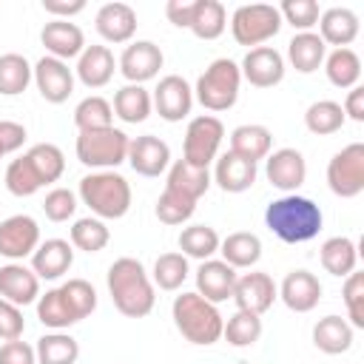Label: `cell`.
Instances as JSON below:
<instances>
[{
    "label": "cell",
    "mask_w": 364,
    "mask_h": 364,
    "mask_svg": "<svg viewBox=\"0 0 364 364\" xmlns=\"http://www.w3.org/2000/svg\"><path fill=\"white\" fill-rule=\"evenodd\" d=\"M321 208L299 193H284L273 199L264 210V225L284 242V245H304L318 236L321 230Z\"/></svg>",
    "instance_id": "1"
},
{
    "label": "cell",
    "mask_w": 364,
    "mask_h": 364,
    "mask_svg": "<svg viewBox=\"0 0 364 364\" xmlns=\"http://www.w3.org/2000/svg\"><path fill=\"white\" fill-rule=\"evenodd\" d=\"M108 293L114 307L128 318H142L154 310V282L145 273L142 262L134 256H119L108 267Z\"/></svg>",
    "instance_id": "2"
},
{
    "label": "cell",
    "mask_w": 364,
    "mask_h": 364,
    "mask_svg": "<svg viewBox=\"0 0 364 364\" xmlns=\"http://www.w3.org/2000/svg\"><path fill=\"white\" fill-rule=\"evenodd\" d=\"M171 316H173L176 330L191 344L208 347V344H216L222 338V327H225L222 313L216 310V304H210L199 293H182V296H176L173 304H171Z\"/></svg>",
    "instance_id": "3"
},
{
    "label": "cell",
    "mask_w": 364,
    "mask_h": 364,
    "mask_svg": "<svg viewBox=\"0 0 364 364\" xmlns=\"http://www.w3.org/2000/svg\"><path fill=\"white\" fill-rule=\"evenodd\" d=\"M80 199L97 219H122L131 208V185L117 171H94L80 179Z\"/></svg>",
    "instance_id": "4"
},
{
    "label": "cell",
    "mask_w": 364,
    "mask_h": 364,
    "mask_svg": "<svg viewBox=\"0 0 364 364\" xmlns=\"http://www.w3.org/2000/svg\"><path fill=\"white\" fill-rule=\"evenodd\" d=\"M239 85H242V71L233 60L219 57L213 60L196 80V100L208 111H228L239 100Z\"/></svg>",
    "instance_id": "5"
},
{
    "label": "cell",
    "mask_w": 364,
    "mask_h": 364,
    "mask_svg": "<svg viewBox=\"0 0 364 364\" xmlns=\"http://www.w3.org/2000/svg\"><path fill=\"white\" fill-rule=\"evenodd\" d=\"M128 134L119 128H100V131H80L77 136V159L97 171H114L128 159Z\"/></svg>",
    "instance_id": "6"
},
{
    "label": "cell",
    "mask_w": 364,
    "mask_h": 364,
    "mask_svg": "<svg viewBox=\"0 0 364 364\" xmlns=\"http://www.w3.org/2000/svg\"><path fill=\"white\" fill-rule=\"evenodd\" d=\"M282 28V14L276 6L270 3H247V6H239L230 17V31H233V40L239 46H253L259 48L262 43H267L270 37H276Z\"/></svg>",
    "instance_id": "7"
},
{
    "label": "cell",
    "mask_w": 364,
    "mask_h": 364,
    "mask_svg": "<svg viewBox=\"0 0 364 364\" xmlns=\"http://www.w3.org/2000/svg\"><path fill=\"white\" fill-rule=\"evenodd\" d=\"M225 139V125L219 117H210V114H202V117H193L188 122V131H185V154L182 159L196 165V168H208L216 156H219V145Z\"/></svg>",
    "instance_id": "8"
},
{
    "label": "cell",
    "mask_w": 364,
    "mask_h": 364,
    "mask_svg": "<svg viewBox=\"0 0 364 364\" xmlns=\"http://www.w3.org/2000/svg\"><path fill=\"white\" fill-rule=\"evenodd\" d=\"M327 185L336 196L353 199L364 191V145L350 142L327 162Z\"/></svg>",
    "instance_id": "9"
},
{
    "label": "cell",
    "mask_w": 364,
    "mask_h": 364,
    "mask_svg": "<svg viewBox=\"0 0 364 364\" xmlns=\"http://www.w3.org/2000/svg\"><path fill=\"white\" fill-rule=\"evenodd\" d=\"M31 80L40 91V97L51 105H60L71 97L74 91V71L68 68V63L57 60V57H40L34 65H31Z\"/></svg>",
    "instance_id": "10"
},
{
    "label": "cell",
    "mask_w": 364,
    "mask_h": 364,
    "mask_svg": "<svg viewBox=\"0 0 364 364\" xmlns=\"http://www.w3.org/2000/svg\"><path fill=\"white\" fill-rule=\"evenodd\" d=\"M40 245V225L26 216V213H14L9 219L0 222V256L20 262L26 256H31Z\"/></svg>",
    "instance_id": "11"
},
{
    "label": "cell",
    "mask_w": 364,
    "mask_h": 364,
    "mask_svg": "<svg viewBox=\"0 0 364 364\" xmlns=\"http://www.w3.org/2000/svg\"><path fill=\"white\" fill-rule=\"evenodd\" d=\"M279 296V287L273 282V276L262 273V270H253V273H245V276H236V284H233V293L230 299L236 301L239 310H247V313H267L273 307Z\"/></svg>",
    "instance_id": "12"
},
{
    "label": "cell",
    "mask_w": 364,
    "mask_h": 364,
    "mask_svg": "<svg viewBox=\"0 0 364 364\" xmlns=\"http://www.w3.org/2000/svg\"><path fill=\"white\" fill-rule=\"evenodd\" d=\"M165 57L162 48L151 40H136L131 46H125V51L119 54V71L131 85H142L148 80H154L162 68Z\"/></svg>",
    "instance_id": "13"
},
{
    "label": "cell",
    "mask_w": 364,
    "mask_h": 364,
    "mask_svg": "<svg viewBox=\"0 0 364 364\" xmlns=\"http://www.w3.org/2000/svg\"><path fill=\"white\" fill-rule=\"evenodd\" d=\"M156 114L165 119V122H179L191 114V105H193V91L191 85L185 82V77L179 74H168L159 80V85L154 88V97H151Z\"/></svg>",
    "instance_id": "14"
},
{
    "label": "cell",
    "mask_w": 364,
    "mask_h": 364,
    "mask_svg": "<svg viewBox=\"0 0 364 364\" xmlns=\"http://www.w3.org/2000/svg\"><path fill=\"white\" fill-rule=\"evenodd\" d=\"M264 176H267V182L276 191L296 193V188H301L304 179H307V162H304L301 151H296V148H279V151L267 154Z\"/></svg>",
    "instance_id": "15"
},
{
    "label": "cell",
    "mask_w": 364,
    "mask_h": 364,
    "mask_svg": "<svg viewBox=\"0 0 364 364\" xmlns=\"http://www.w3.org/2000/svg\"><path fill=\"white\" fill-rule=\"evenodd\" d=\"M242 77L256 85V88H273L284 80V57L270 48V46H259V48H250L239 65Z\"/></svg>",
    "instance_id": "16"
},
{
    "label": "cell",
    "mask_w": 364,
    "mask_h": 364,
    "mask_svg": "<svg viewBox=\"0 0 364 364\" xmlns=\"http://www.w3.org/2000/svg\"><path fill=\"white\" fill-rule=\"evenodd\" d=\"M139 176H159L168 171L171 165V148L165 139L154 136V134H142L136 139H131L128 145V159H125Z\"/></svg>",
    "instance_id": "17"
},
{
    "label": "cell",
    "mask_w": 364,
    "mask_h": 364,
    "mask_svg": "<svg viewBox=\"0 0 364 364\" xmlns=\"http://www.w3.org/2000/svg\"><path fill=\"white\" fill-rule=\"evenodd\" d=\"M40 43L46 46L48 57H57V60H71V57H80L82 48H85V34L77 23L71 20H51L43 26L40 31Z\"/></svg>",
    "instance_id": "18"
},
{
    "label": "cell",
    "mask_w": 364,
    "mask_h": 364,
    "mask_svg": "<svg viewBox=\"0 0 364 364\" xmlns=\"http://www.w3.org/2000/svg\"><path fill=\"white\" fill-rule=\"evenodd\" d=\"M279 299L293 313H310L321 301V282L310 270H290L279 287Z\"/></svg>",
    "instance_id": "19"
},
{
    "label": "cell",
    "mask_w": 364,
    "mask_h": 364,
    "mask_svg": "<svg viewBox=\"0 0 364 364\" xmlns=\"http://www.w3.org/2000/svg\"><path fill=\"white\" fill-rule=\"evenodd\" d=\"M40 296V279L31 267L20 264V262H9L0 267V299L26 307L31 301H37Z\"/></svg>",
    "instance_id": "20"
},
{
    "label": "cell",
    "mask_w": 364,
    "mask_h": 364,
    "mask_svg": "<svg viewBox=\"0 0 364 364\" xmlns=\"http://www.w3.org/2000/svg\"><path fill=\"white\" fill-rule=\"evenodd\" d=\"M233 284H236V270L222 259H205L196 270V293L210 304L228 301L233 293Z\"/></svg>",
    "instance_id": "21"
},
{
    "label": "cell",
    "mask_w": 364,
    "mask_h": 364,
    "mask_svg": "<svg viewBox=\"0 0 364 364\" xmlns=\"http://www.w3.org/2000/svg\"><path fill=\"white\" fill-rule=\"evenodd\" d=\"M94 26L105 43H128L136 31V11L128 3H105L100 6Z\"/></svg>",
    "instance_id": "22"
},
{
    "label": "cell",
    "mask_w": 364,
    "mask_h": 364,
    "mask_svg": "<svg viewBox=\"0 0 364 364\" xmlns=\"http://www.w3.org/2000/svg\"><path fill=\"white\" fill-rule=\"evenodd\" d=\"M71 264H74V247L65 239H46L31 253V270L37 273V279H48V282L60 279L63 273H68Z\"/></svg>",
    "instance_id": "23"
},
{
    "label": "cell",
    "mask_w": 364,
    "mask_h": 364,
    "mask_svg": "<svg viewBox=\"0 0 364 364\" xmlns=\"http://www.w3.org/2000/svg\"><path fill=\"white\" fill-rule=\"evenodd\" d=\"M316 26L321 28V34H318L321 43L324 46H336V48H347L358 37V28H361L358 14L353 9H344V6H333V9L321 11Z\"/></svg>",
    "instance_id": "24"
},
{
    "label": "cell",
    "mask_w": 364,
    "mask_h": 364,
    "mask_svg": "<svg viewBox=\"0 0 364 364\" xmlns=\"http://www.w3.org/2000/svg\"><path fill=\"white\" fill-rule=\"evenodd\" d=\"M114 68H117V63H114V54L108 46H85L74 71L85 88H102L111 82Z\"/></svg>",
    "instance_id": "25"
},
{
    "label": "cell",
    "mask_w": 364,
    "mask_h": 364,
    "mask_svg": "<svg viewBox=\"0 0 364 364\" xmlns=\"http://www.w3.org/2000/svg\"><path fill=\"white\" fill-rule=\"evenodd\" d=\"M213 179H216V185H219L225 193H245V191H250L253 182H256V165L228 151V154L216 156Z\"/></svg>",
    "instance_id": "26"
},
{
    "label": "cell",
    "mask_w": 364,
    "mask_h": 364,
    "mask_svg": "<svg viewBox=\"0 0 364 364\" xmlns=\"http://www.w3.org/2000/svg\"><path fill=\"white\" fill-rule=\"evenodd\" d=\"M168 191L191 199V202H199V196L208 193L210 188V171L208 168H196L185 159H176L171 168H168V182H165Z\"/></svg>",
    "instance_id": "27"
},
{
    "label": "cell",
    "mask_w": 364,
    "mask_h": 364,
    "mask_svg": "<svg viewBox=\"0 0 364 364\" xmlns=\"http://www.w3.org/2000/svg\"><path fill=\"white\" fill-rule=\"evenodd\" d=\"M270 148H273V134L264 125L250 122V125H239L230 131V154H236L253 165L259 159H267Z\"/></svg>",
    "instance_id": "28"
},
{
    "label": "cell",
    "mask_w": 364,
    "mask_h": 364,
    "mask_svg": "<svg viewBox=\"0 0 364 364\" xmlns=\"http://www.w3.org/2000/svg\"><path fill=\"white\" fill-rule=\"evenodd\" d=\"M313 344L324 355H341L353 347V327L341 316H324L313 327Z\"/></svg>",
    "instance_id": "29"
},
{
    "label": "cell",
    "mask_w": 364,
    "mask_h": 364,
    "mask_svg": "<svg viewBox=\"0 0 364 364\" xmlns=\"http://www.w3.org/2000/svg\"><path fill=\"white\" fill-rule=\"evenodd\" d=\"M327 57V46L321 43V37L316 31H299L290 43H287V60L299 74H313L318 71V65Z\"/></svg>",
    "instance_id": "30"
},
{
    "label": "cell",
    "mask_w": 364,
    "mask_h": 364,
    "mask_svg": "<svg viewBox=\"0 0 364 364\" xmlns=\"http://www.w3.org/2000/svg\"><path fill=\"white\" fill-rule=\"evenodd\" d=\"M219 253H222V262L230 264L233 270L253 267L262 259V239L250 230H236L219 242Z\"/></svg>",
    "instance_id": "31"
},
{
    "label": "cell",
    "mask_w": 364,
    "mask_h": 364,
    "mask_svg": "<svg viewBox=\"0 0 364 364\" xmlns=\"http://www.w3.org/2000/svg\"><path fill=\"white\" fill-rule=\"evenodd\" d=\"M318 259H321V267H324L330 276L347 279L350 273H355L358 247H355V242L347 239V236H330V239L321 245Z\"/></svg>",
    "instance_id": "32"
},
{
    "label": "cell",
    "mask_w": 364,
    "mask_h": 364,
    "mask_svg": "<svg viewBox=\"0 0 364 364\" xmlns=\"http://www.w3.org/2000/svg\"><path fill=\"white\" fill-rule=\"evenodd\" d=\"M37 318L51 330H68L71 324L80 321L60 287H51V290L37 296Z\"/></svg>",
    "instance_id": "33"
},
{
    "label": "cell",
    "mask_w": 364,
    "mask_h": 364,
    "mask_svg": "<svg viewBox=\"0 0 364 364\" xmlns=\"http://www.w3.org/2000/svg\"><path fill=\"white\" fill-rule=\"evenodd\" d=\"M34 355H37V364H77L80 344L74 336L54 330V333H46L43 338H37Z\"/></svg>",
    "instance_id": "34"
},
{
    "label": "cell",
    "mask_w": 364,
    "mask_h": 364,
    "mask_svg": "<svg viewBox=\"0 0 364 364\" xmlns=\"http://www.w3.org/2000/svg\"><path fill=\"white\" fill-rule=\"evenodd\" d=\"M114 117H119L122 122L128 125H136V122H145L154 102H151V94L142 88V85H122L117 94H114Z\"/></svg>",
    "instance_id": "35"
},
{
    "label": "cell",
    "mask_w": 364,
    "mask_h": 364,
    "mask_svg": "<svg viewBox=\"0 0 364 364\" xmlns=\"http://www.w3.org/2000/svg\"><path fill=\"white\" fill-rule=\"evenodd\" d=\"M228 26V11L219 0H196L193 3V14H191V31L199 40H216L222 37Z\"/></svg>",
    "instance_id": "36"
},
{
    "label": "cell",
    "mask_w": 364,
    "mask_h": 364,
    "mask_svg": "<svg viewBox=\"0 0 364 364\" xmlns=\"http://www.w3.org/2000/svg\"><path fill=\"white\" fill-rule=\"evenodd\" d=\"M324 74L336 88H355L361 80V60L353 48H333L324 57Z\"/></svg>",
    "instance_id": "37"
},
{
    "label": "cell",
    "mask_w": 364,
    "mask_h": 364,
    "mask_svg": "<svg viewBox=\"0 0 364 364\" xmlns=\"http://www.w3.org/2000/svg\"><path fill=\"white\" fill-rule=\"evenodd\" d=\"M219 233L210 228V225H188L182 228L179 233V250L185 259H210L216 250H219Z\"/></svg>",
    "instance_id": "38"
},
{
    "label": "cell",
    "mask_w": 364,
    "mask_h": 364,
    "mask_svg": "<svg viewBox=\"0 0 364 364\" xmlns=\"http://www.w3.org/2000/svg\"><path fill=\"white\" fill-rule=\"evenodd\" d=\"M26 159L31 162V168H34L37 179L43 182V188L51 185V182H57V179L63 176V171H65V156H63V151H60L57 145H51V142L31 145V148L26 151Z\"/></svg>",
    "instance_id": "39"
},
{
    "label": "cell",
    "mask_w": 364,
    "mask_h": 364,
    "mask_svg": "<svg viewBox=\"0 0 364 364\" xmlns=\"http://www.w3.org/2000/svg\"><path fill=\"white\" fill-rule=\"evenodd\" d=\"M344 119L347 117L341 111V102H336V100H318L304 111V125L316 136H330V134L341 131Z\"/></svg>",
    "instance_id": "40"
},
{
    "label": "cell",
    "mask_w": 364,
    "mask_h": 364,
    "mask_svg": "<svg viewBox=\"0 0 364 364\" xmlns=\"http://www.w3.org/2000/svg\"><path fill=\"white\" fill-rule=\"evenodd\" d=\"M31 82V63L23 54H3L0 57V94L3 97H17L28 88Z\"/></svg>",
    "instance_id": "41"
},
{
    "label": "cell",
    "mask_w": 364,
    "mask_h": 364,
    "mask_svg": "<svg viewBox=\"0 0 364 364\" xmlns=\"http://www.w3.org/2000/svg\"><path fill=\"white\" fill-rule=\"evenodd\" d=\"M74 125L80 131H100V128H111L114 125V108L105 97H85L80 100V105L74 108Z\"/></svg>",
    "instance_id": "42"
},
{
    "label": "cell",
    "mask_w": 364,
    "mask_h": 364,
    "mask_svg": "<svg viewBox=\"0 0 364 364\" xmlns=\"http://www.w3.org/2000/svg\"><path fill=\"white\" fill-rule=\"evenodd\" d=\"M108 242H111V230H108V228H105V222H102V219H97V216L77 219V222H74V228H71V247H77V250L100 253Z\"/></svg>",
    "instance_id": "43"
},
{
    "label": "cell",
    "mask_w": 364,
    "mask_h": 364,
    "mask_svg": "<svg viewBox=\"0 0 364 364\" xmlns=\"http://www.w3.org/2000/svg\"><path fill=\"white\" fill-rule=\"evenodd\" d=\"M222 336L228 338L230 347H250L262 338V318L256 313H247V310H236L225 327H222Z\"/></svg>",
    "instance_id": "44"
},
{
    "label": "cell",
    "mask_w": 364,
    "mask_h": 364,
    "mask_svg": "<svg viewBox=\"0 0 364 364\" xmlns=\"http://www.w3.org/2000/svg\"><path fill=\"white\" fill-rule=\"evenodd\" d=\"M185 279H188V259L182 253L171 250V253L156 256V262H154V279L151 282L159 290H179Z\"/></svg>",
    "instance_id": "45"
},
{
    "label": "cell",
    "mask_w": 364,
    "mask_h": 364,
    "mask_svg": "<svg viewBox=\"0 0 364 364\" xmlns=\"http://www.w3.org/2000/svg\"><path fill=\"white\" fill-rule=\"evenodd\" d=\"M40 188H43V182L37 179V173H34L31 162L26 159V154L9 162V168H6V191L11 196H20V199L23 196H34Z\"/></svg>",
    "instance_id": "46"
},
{
    "label": "cell",
    "mask_w": 364,
    "mask_h": 364,
    "mask_svg": "<svg viewBox=\"0 0 364 364\" xmlns=\"http://www.w3.org/2000/svg\"><path fill=\"white\" fill-rule=\"evenodd\" d=\"M193 210H196V202H191V199H185V196H179L168 188L156 199V219L162 225H182L193 216Z\"/></svg>",
    "instance_id": "47"
},
{
    "label": "cell",
    "mask_w": 364,
    "mask_h": 364,
    "mask_svg": "<svg viewBox=\"0 0 364 364\" xmlns=\"http://www.w3.org/2000/svg\"><path fill=\"white\" fill-rule=\"evenodd\" d=\"M60 290L65 293V299L74 307V313H77L80 321L88 318L97 310V290H94L91 282H85V279H68V282L60 284Z\"/></svg>",
    "instance_id": "48"
},
{
    "label": "cell",
    "mask_w": 364,
    "mask_h": 364,
    "mask_svg": "<svg viewBox=\"0 0 364 364\" xmlns=\"http://www.w3.org/2000/svg\"><path fill=\"white\" fill-rule=\"evenodd\" d=\"M279 14H282V23H290L299 31H310L321 17L316 0H284L279 6Z\"/></svg>",
    "instance_id": "49"
},
{
    "label": "cell",
    "mask_w": 364,
    "mask_h": 364,
    "mask_svg": "<svg viewBox=\"0 0 364 364\" xmlns=\"http://www.w3.org/2000/svg\"><path fill=\"white\" fill-rule=\"evenodd\" d=\"M341 296H344V304H347L350 327L361 330L364 327V273H350L344 279Z\"/></svg>",
    "instance_id": "50"
},
{
    "label": "cell",
    "mask_w": 364,
    "mask_h": 364,
    "mask_svg": "<svg viewBox=\"0 0 364 364\" xmlns=\"http://www.w3.org/2000/svg\"><path fill=\"white\" fill-rule=\"evenodd\" d=\"M74 210H77V196L68 188H54L43 199V213L51 222H68L74 216Z\"/></svg>",
    "instance_id": "51"
},
{
    "label": "cell",
    "mask_w": 364,
    "mask_h": 364,
    "mask_svg": "<svg viewBox=\"0 0 364 364\" xmlns=\"http://www.w3.org/2000/svg\"><path fill=\"white\" fill-rule=\"evenodd\" d=\"M26 330V318H23V310L6 299H0V338L3 341H14L20 338Z\"/></svg>",
    "instance_id": "52"
},
{
    "label": "cell",
    "mask_w": 364,
    "mask_h": 364,
    "mask_svg": "<svg viewBox=\"0 0 364 364\" xmlns=\"http://www.w3.org/2000/svg\"><path fill=\"white\" fill-rule=\"evenodd\" d=\"M26 142V128L14 119H0V159L23 148Z\"/></svg>",
    "instance_id": "53"
},
{
    "label": "cell",
    "mask_w": 364,
    "mask_h": 364,
    "mask_svg": "<svg viewBox=\"0 0 364 364\" xmlns=\"http://www.w3.org/2000/svg\"><path fill=\"white\" fill-rule=\"evenodd\" d=\"M0 364H37V355H34V347L14 338V341H6L0 347Z\"/></svg>",
    "instance_id": "54"
},
{
    "label": "cell",
    "mask_w": 364,
    "mask_h": 364,
    "mask_svg": "<svg viewBox=\"0 0 364 364\" xmlns=\"http://www.w3.org/2000/svg\"><path fill=\"white\" fill-rule=\"evenodd\" d=\"M193 3L196 0H168L165 3V17L179 26V28H188L191 26V14H193Z\"/></svg>",
    "instance_id": "55"
},
{
    "label": "cell",
    "mask_w": 364,
    "mask_h": 364,
    "mask_svg": "<svg viewBox=\"0 0 364 364\" xmlns=\"http://www.w3.org/2000/svg\"><path fill=\"white\" fill-rule=\"evenodd\" d=\"M43 9L54 14V20H68L85 9V0H43Z\"/></svg>",
    "instance_id": "56"
},
{
    "label": "cell",
    "mask_w": 364,
    "mask_h": 364,
    "mask_svg": "<svg viewBox=\"0 0 364 364\" xmlns=\"http://www.w3.org/2000/svg\"><path fill=\"white\" fill-rule=\"evenodd\" d=\"M341 111H344V117H350L353 122H364V88H361V85H355V88L347 91V100H344Z\"/></svg>",
    "instance_id": "57"
}]
</instances>
